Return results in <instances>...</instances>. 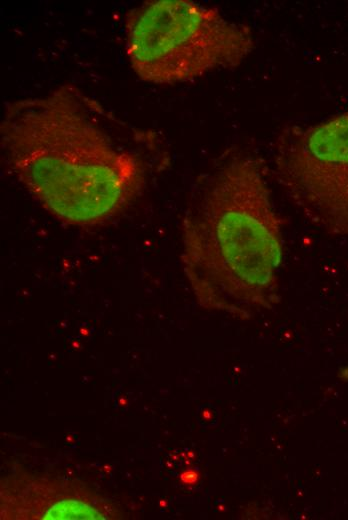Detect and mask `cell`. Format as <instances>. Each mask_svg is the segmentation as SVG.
Instances as JSON below:
<instances>
[{
    "mask_svg": "<svg viewBox=\"0 0 348 520\" xmlns=\"http://www.w3.org/2000/svg\"><path fill=\"white\" fill-rule=\"evenodd\" d=\"M340 378H342L343 380H348V365L341 370Z\"/></svg>",
    "mask_w": 348,
    "mask_h": 520,
    "instance_id": "5b68a950",
    "label": "cell"
},
{
    "mask_svg": "<svg viewBox=\"0 0 348 520\" xmlns=\"http://www.w3.org/2000/svg\"><path fill=\"white\" fill-rule=\"evenodd\" d=\"M254 47L248 25L190 0L146 1L125 16L127 58L148 83H181L238 67Z\"/></svg>",
    "mask_w": 348,
    "mask_h": 520,
    "instance_id": "3957f363",
    "label": "cell"
},
{
    "mask_svg": "<svg viewBox=\"0 0 348 520\" xmlns=\"http://www.w3.org/2000/svg\"><path fill=\"white\" fill-rule=\"evenodd\" d=\"M282 225L266 164L251 151H228L201 181L181 220L180 261L198 302L241 320L274 308Z\"/></svg>",
    "mask_w": 348,
    "mask_h": 520,
    "instance_id": "7a4b0ae2",
    "label": "cell"
},
{
    "mask_svg": "<svg viewBox=\"0 0 348 520\" xmlns=\"http://www.w3.org/2000/svg\"><path fill=\"white\" fill-rule=\"evenodd\" d=\"M272 173L313 226L348 238V111L312 124H288L272 143Z\"/></svg>",
    "mask_w": 348,
    "mask_h": 520,
    "instance_id": "277c9868",
    "label": "cell"
},
{
    "mask_svg": "<svg viewBox=\"0 0 348 520\" xmlns=\"http://www.w3.org/2000/svg\"><path fill=\"white\" fill-rule=\"evenodd\" d=\"M131 127L71 83L8 103L0 123L4 162L58 220L96 227L143 190L146 166Z\"/></svg>",
    "mask_w": 348,
    "mask_h": 520,
    "instance_id": "6da1fadb",
    "label": "cell"
}]
</instances>
